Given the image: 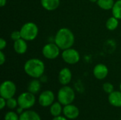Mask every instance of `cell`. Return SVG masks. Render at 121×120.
Returning a JSON list of instances; mask_svg holds the SVG:
<instances>
[{"mask_svg":"<svg viewBox=\"0 0 121 120\" xmlns=\"http://www.w3.org/2000/svg\"><path fill=\"white\" fill-rule=\"evenodd\" d=\"M55 94L52 91L46 90L43 91L38 97V103L43 108L50 107L55 101Z\"/></svg>","mask_w":121,"mask_h":120,"instance_id":"cell-9","label":"cell"},{"mask_svg":"<svg viewBox=\"0 0 121 120\" xmlns=\"http://www.w3.org/2000/svg\"><path fill=\"white\" fill-rule=\"evenodd\" d=\"M23 110H23L22 108H21V107H19V106H18V108H17V112H17L18 114L21 115V114L23 112Z\"/></svg>","mask_w":121,"mask_h":120,"instance_id":"cell-30","label":"cell"},{"mask_svg":"<svg viewBox=\"0 0 121 120\" xmlns=\"http://www.w3.org/2000/svg\"><path fill=\"white\" fill-rule=\"evenodd\" d=\"M119 88H120V91H121V83H120V86H119Z\"/></svg>","mask_w":121,"mask_h":120,"instance_id":"cell-33","label":"cell"},{"mask_svg":"<svg viewBox=\"0 0 121 120\" xmlns=\"http://www.w3.org/2000/svg\"><path fill=\"white\" fill-rule=\"evenodd\" d=\"M23 69L25 73L32 79H40L45 73V65L41 59L31 58L25 62Z\"/></svg>","mask_w":121,"mask_h":120,"instance_id":"cell-2","label":"cell"},{"mask_svg":"<svg viewBox=\"0 0 121 120\" xmlns=\"http://www.w3.org/2000/svg\"><path fill=\"white\" fill-rule=\"evenodd\" d=\"M16 93V84L10 81L6 80L1 83L0 86V95L6 100L13 98Z\"/></svg>","mask_w":121,"mask_h":120,"instance_id":"cell-8","label":"cell"},{"mask_svg":"<svg viewBox=\"0 0 121 120\" xmlns=\"http://www.w3.org/2000/svg\"><path fill=\"white\" fill-rule=\"evenodd\" d=\"M21 37L27 42L34 40L38 35V27L33 22L24 23L20 29Z\"/></svg>","mask_w":121,"mask_h":120,"instance_id":"cell-3","label":"cell"},{"mask_svg":"<svg viewBox=\"0 0 121 120\" xmlns=\"http://www.w3.org/2000/svg\"><path fill=\"white\" fill-rule=\"evenodd\" d=\"M108 68L106 65L99 63L93 69V74L94 76L98 80H104L105 79L108 75Z\"/></svg>","mask_w":121,"mask_h":120,"instance_id":"cell-10","label":"cell"},{"mask_svg":"<svg viewBox=\"0 0 121 120\" xmlns=\"http://www.w3.org/2000/svg\"><path fill=\"white\" fill-rule=\"evenodd\" d=\"M10 37L13 42L22 38L20 30H14V31H13L10 35Z\"/></svg>","mask_w":121,"mask_h":120,"instance_id":"cell-25","label":"cell"},{"mask_svg":"<svg viewBox=\"0 0 121 120\" xmlns=\"http://www.w3.org/2000/svg\"><path fill=\"white\" fill-rule=\"evenodd\" d=\"M13 50L16 53L18 54H23L28 50L27 41L23 38L13 42Z\"/></svg>","mask_w":121,"mask_h":120,"instance_id":"cell-13","label":"cell"},{"mask_svg":"<svg viewBox=\"0 0 121 120\" xmlns=\"http://www.w3.org/2000/svg\"><path fill=\"white\" fill-rule=\"evenodd\" d=\"M108 100L112 106L116 108H121V91H114L111 93L108 94Z\"/></svg>","mask_w":121,"mask_h":120,"instance_id":"cell-14","label":"cell"},{"mask_svg":"<svg viewBox=\"0 0 121 120\" xmlns=\"http://www.w3.org/2000/svg\"><path fill=\"white\" fill-rule=\"evenodd\" d=\"M6 62V54L4 53L3 50H0V64L3 65Z\"/></svg>","mask_w":121,"mask_h":120,"instance_id":"cell-26","label":"cell"},{"mask_svg":"<svg viewBox=\"0 0 121 120\" xmlns=\"http://www.w3.org/2000/svg\"><path fill=\"white\" fill-rule=\"evenodd\" d=\"M72 79V73L67 67L62 68L58 74V81L62 86L68 85Z\"/></svg>","mask_w":121,"mask_h":120,"instance_id":"cell-12","label":"cell"},{"mask_svg":"<svg viewBox=\"0 0 121 120\" xmlns=\"http://www.w3.org/2000/svg\"><path fill=\"white\" fill-rule=\"evenodd\" d=\"M60 50L61 49L55 42H49L43 46L42 49V54L45 59L53 60L59 57Z\"/></svg>","mask_w":121,"mask_h":120,"instance_id":"cell-6","label":"cell"},{"mask_svg":"<svg viewBox=\"0 0 121 120\" xmlns=\"http://www.w3.org/2000/svg\"><path fill=\"white\" fill-rule=\"evenodd\" d=\"M6 4V0H0V6L1 7H4Z\"/></svg>","mask_w":121,"mask_h":120,"instance_id":"cell-31","label":"cell"},{"mask_svg":"<svg viewBox=\"0 0 121 120\" xmlns=\"http://www.w3.org/2000/svg\"><path fill=\"white\" fill-rule=\"evenodd\" d=\"M17 106H18V100L16 98H14L13 97V98H9V99L6 100V107L9 109L13 110V109L16 108Z\"/></svg>","mask_w":121,"mask_h":120,"instance_id":"cell-22","label":"cell"},{"mask_svg":"<svg viewBox=\"0 0 121 120\" xmlns=\"http://www.w3.org/2000/svg\"><path fill=\"white\" fill-rule=\"evenodd\" d=\"M52 120H68V119L65 116L60 115V116H57V117H54Z\"/></svg>","mask_w":121,"mask_h":120,"instance_id":"cell-29","label":"cell"},{"mask_svg":"<svg viewBox=\"0 0 121 120\" xmlns=\"http://www.w3.org/2000/svg\"><path fill=\"white\" fill-rule=\"evenodd\" d=\"M62 113L68 120H75L79 115V110L76 105L69 104L64 106Z\"/></svg>","mask_w":121,"mask_h":120,"instance_id":"cell-11","label":"cell"},{"mask_svg":"<svg viewBox=\"0 0 121 120\" xmlns=\"http://www.w3.org/2000/svg\"><path fill=\"white\" fill-rule=\"evenodd\" d=\"M115 1H116L114 0H98L96 3L100 8L105 11H108L112 9Z\"/></svg>","mask_w":121,"mask_h":120,"instance_id":"cell-20","label":"cell"},{"mask_svg":"<svg viewBox=\"0 0 121 120\" xmlns=\"http://www.w3.org/2000/svg\"><path fill=\"white\" fill-rule=\"evenodd\" d=\"M74 42V35L68 28H60L57 31L54 37V42L61 49V50L72 47Z\"/></svg>","mask_w":121,"mask_h":120,"instance_id":"cell-1","label":"cell"},{"mask_svg":"<svg viewBox=\"0 0 121 120\" xmlns=\"http://www.w3.org/2000/svg\"><path fill=\"white\" fill-rule=\"evenodd\" d=\"M111 11L112 15L114 17L118 20H121V0H117L115 1Z\"/></svg>","mask_w":121,"mask_h":120,"instance_id":"cell-21","label":"cell"},{"mask_svg":"<svg viewBox=\"0 0 121 120\" xmlns=\"http://www.w3.org/2000/svg\"><path fill=\"white\" fill-rule=\"evenodd\" d=\"M6 45H7V42L6 40L4 38H1L0 39V50H3L4 49H5L6 47Z\"/></svg>","mask_w":121,"mask_h":120,"instance_id":"cell-27","label":"cell"},{"mask_svg":"<svg viewBox=\"0 0 121 120\" xmlns=\"http://www.w3.org/2000/svg\"><path fill=\"white\" fill-rule=\"evenodd\" d=\"M62 111H63L62 105L59 101L54 102L50 107V112L51 115L53 117H57L61 115Z\"/></svg>","mask_w":121,"mask_h":120,"instance_id":"cell-18","label":"cell"},{"mask_svg":"<svg viewBox=\"0 0 121 120\" xmlns=\"http://www.w3.org/2000/svg\"><path fill=\"white\" fill-rule=\"evenodd\" d=\"M41 89V81L38 79H33L28 84L27 90L33 94H37Z\"/></svg>","mask_w":121,"mask_h":120,"instance_id":"cell-17","label":"cell"},{"mask_svg":"<svg viewBox=\"0 0 121 120\" xmlns=\"http://www.w3.org/2000/svg\"><path fill=\"white\" fill-rule=\"evenodd\" d=\"M42 7L49 11L56 10L60 4V0H40Z\"/></svg>","mask_w":121,"mask_h":120,"instance_id":"cell-15","label":"cell"},{"mask_svg":"<svg viewBox=\"0 0 121 120\" xmlns=\"http://www.w3.org/2000/svg\"><path fill=\"white\" fill-rule=\"evenodd\" d=\"M103 90L106 93L110 94L114 91V86L111 83L106 82L103 84Z\"/></svg>","mask_w":121,"mask_h":120,"instance_id":"cell-24","label":"cell"},{"mask_svg":"<svg viewBox=\"0 0 121 120\" xmlns=\"http://www.w3.org/2000/svg\"><path fill=\"white\" fill-rule=\"evenodd\" d=\"M119 25V20L114 17L113 16L110 17L106 22V28L110 30L113 31L115 30Z\"/></svg>","mask_w":121,"mask_h":120,"instance_id":"cell-19","label":"cell"},{"mask_svg":"<svg viewBox=\"0 0 121 120\" xmlns=\"http://www.w3.org/2000/svg\"><path fill=\"white\" fill-rule=\"evenodd\" d=\"M75 99V92L74 89L67 86H63L60 88L57 93V100L62 105L72 104Z\"/></svg>","mask_w":121,"mask_h":120,"instance_id":"cell-4","label":"cell"},{"mask_svg":"<svg viewBox=\"0 0 121 120\" xmlns=\"http://www.w3.org/2000/svg\"><path fill=\"white\" fill-rule=\"evenodd\" d=\"M6 106V100L2 97L0 98V109L3 110Z\"/></svg>","mask_w":121,"mask_h":120,"instance_id":"cell-28","label":"cell"},{"mask_svg":"<svg viewBox=\"0 0 121 120\" xmlns=\"http://www.w3.org/2000/svg\"><path fill=\"white\" fill-rule=\"evenodd\" d=\"M89 1H91V2H92V3H96L98 0H89Z\"/></svg>","mask_w":121,"mask_h":120,"instance_id":"cell-32","label":"cell"},{"mask_svg":"<svg viewBox=\"0 0 121 120\" xmlns=\"http://www.w3.org/2000/svg\"><path fill=\"white\" fill-rule=\"evenodd\" d=\"M19 120H41L40 116L34 110H26L19 115Z\"/></svg>","mask_w":121,"mask_h":120,"instance_id":"cell-16","label":"cell"},{"mask_svg":"<svg viewBox=\"0 0 121 120\" xmlns=\"http://www.w3.org/2000/svg\"><path fill=\"white\" fill-rule=\"evenodd\" d=\"M4 120H19V115L17 112L13 111H9L6 113Z\"/></svg>","mask_w":121,"mask_h":120,"instance_id":"cell-23","label":"cell"},{"mask_svg":"<svg viewBox=\"0 0 121 120\" xmlns=\"http://www.w3.org/2000/svg\"><path fill=\"white\" fill-rule=\"evenodd\" d=\"M61 57L63 61L69 65H74L77 64L81 59L79 52L72 47L62 50Z\"/></svg>","mask_w":121,"mask_h":120,"instance_id":"cell-7","label":"cell"},{"mask_svg":"<svg viewBox=\"0 0 121 120\" xmlns=\"http://www.w3.org/2000/svg\"><path fill=\"white\" fill-rule=\"evenodd\" d=\"M17 100L18 106L22 108L24 110H29L35 105L36 98L34 94L28 91H26L21 93L18 95Z\"/></svg>","mask_w":121,"mask_h":120,"instance_id":"cell-5","label":"cell"}]
</instances>
